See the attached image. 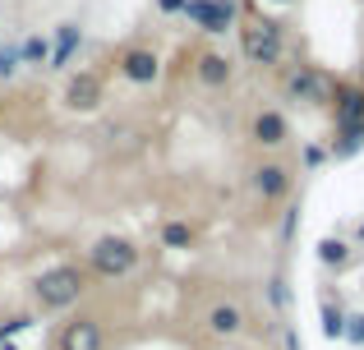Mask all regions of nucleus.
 I'll return each mask as SVG.
<instances>
[{"instance_id":"1","label":"nucleus","mask_w":364,"mask_h":350,"mask_svg":"<svg viewBox=\"0 0 364 350\" xmlns=\"http://www.w3.org/2000/svg\"><path fill=\"white\" fill-rule=\"evenodd\" d=\"M88 290V272L74 268V263H60V268H46L42 277L33 281V300L37 309H46V314H60V309L79 305V295Z\"/></svg>"},{"instance_id":"2","label":"nucleus","mask_w":364,"mask_h":350,"mask_svg":"<svg viewBox=\"0 0 364 350\" xmlns=\"http://www.w3.org/2000/svg\"><path fill=\"white\" fill-rule=\"evenodd\" d=\"M88 268H92V277H102V281H120L139 268V249H134L129 240H120V235H102L88 249Z\"/></svg>"},{"instance_id":"3","label":"nucleus","mask_w":364,"mask_h":350,"mask_svg":"<svg viewBox=\"0 0 364 350\" xmlns=\"http://www.w3.org/2000/svg\"><path fill=\"white\" fill-rule=\"evenodd\" d=\"M240 51L249 65H277L282 60V28L267 23V18H254V23L240 28Z\"/></svg>"},{"instance_id":"4","label":"nucleus","mask_w":364,"mask_h":350,"mask_svg":"<svg viewBox=\"0 0 364 350\" xmlns=\"http://www.w3.org/2000/svg\"><path fill=\"white\" fill-rule=\"evenodd\" d=\"M185 14L194 18L203 33H231V28H235V14H240V9H235V0H189Z\"/></svg>"},{"instance_id":"5","label":"nucleus","mask_w":364,"mask_h":350,"mask_svg":"<svg viewBox=\"0 0 364 350\" xmlns=\"http://www.w3.org/2000/svg\"><path fill=\"white\" fill-rule=\"evenodd\" d=\"M55 350H107V332H102L97 318H70L55 337Z\"/></svg>"},{"instance_id":"6","label":"nucleus","mask_w":364,"mask_h":350,"mask_svg":"<svg viewBox=\"0 0 364 350\" xmlns=\"http://www.w3.org/2000/svg\"><path fill=\"white\" fill-rule=\"evenodd\" d=\"M286 92H291L295 102H304V106H318V102H332V83L323 79L314 65H300V70L286 79Z\"/></svg>"},{"instance_id":"7","label":"nucleus","mask_w":364,"mask_h":350,"mask_svg":"<svg viewBox=\"0 0 364 350\" xmlns=\"http://www.w3.org/2000/svg\"><path fill=\"white\" fill-rule=\"evenodd\" d=\"M249 185H254V194L263 198V203H282L286 194H291V171H286L282 162H263L249 171Z\"/></svg>"},{"instance_id":"8","label":"nucleus","mask_w":364,"mask_h":350,"mask_svg":"<svg viewBox=\"0 0 364 350\" xmlns=\"http://www.w3.org/2000/svg\"><path fill=\"white\" fill-rule=\"evenodd\" d=\"M65 106L70 111H97L102 106V79L97 74H74L65 83Z\"/></svg>"},{"instance_id":"9","label":"nucleus","mask_w":364,"mask_h":350,"mask_svg":"<svg viewBox=\"0 0 364 350\" xmlns=\"http://www.w3.org/2000/svg\"><path fill=\"white\" fill-rule=\"evenodd\" d=\"M120 74L129 83H152L161 74V60H157V51H148V46H129V51L120 55Z\"/></svg>"},{"instance_id":"10","label":"nucleus","mask_w":364,"mask_h":350,"mask_svg":"<svg viewBox=\"0 0 364 350\" xmlns=\"http://www.w3.org/2000/svg\"><path fill=\"white\" fill-rule=\"evenodd\" d=\"M291 138V125H286L282 111H258L254 116V143L258 148H282Z\"/></svg>"},{"instance_id":"11","label":"nucleus","mask_w":364,"mask_h":350,"mask_svg":"<svg viewBox=\"0 0 364 350\" xmlns=\"http://www.w3.org/2000/svg\"><path fill=\"white\" fill-rule=\"evenodd\" d=\"M332 111H337V129L364 125V88H332Z\"/></svg>"},{"instance_id":"12","label":"nucleus","mask_w":364,"mask_h":350,"mask_svg":"<svg viewBox=\"0 0 364 350\" xmlns=\"http://www.w3.org/2000/svg\"><path fill=\"white\" fill-rule=\"evenodd\" d=\"M208 332L213 337H240L245 332V309L240 305H213L208 309Z\"/></svg>"},{"instance_id":"13","label":"nucleus","mask_w":364,"mask_h":350,"mask_svg":"<svg viewBox=\"0 0 364 350\" xmlns=\"http://www.w3.org/2000/svg\"><path fill=\"white\" fill-rule=\"evenodd\" d=\"M79 42H83L79 23H60L55 28V46H51V65H46V70H65V65L74 60V51H79Z\"/></svg>"},{"instance_id":"14","label":"nucleus","mask_w":364,"mask_h":350,"mask_svg":"<svg viewBox=\"0 0 364 350\" xmlns=\"http://www.w3.org/2000/svg\"><path fill=\"white\" fill-rule=\"evenodd\" d=\"M198 83H208V88H226L231 83V60L226 55H217V51H208V55H198Z\"/></svg>"},{"instance_id":"15","label":"nucleus","mask_w":364,"mask_h":350,"mask_svg":"<svg viewBox=\"0 0 364 350\" xmlns=\"http://www.w3.org/2000/svg\"><path fill=\"white\" fill-rule=\"evenodd\" d=\"M337 143H332V157H355L360 148H364V125H346V129H337Z\"/></svg>"},{"instance_id":"16","label":"nucleus","mask_w":364,"mask_h":350,"mask_svg":"<svg viewBox=\"0 0 364 350\" xmlns=\"http://www.w3.org/2000/svg\"><path fill=\"white\" fill-rule=\"evenodd\" d=\"M18 55H23V65H51V42L46 37H23Z\"/></svg>"},{"instance_id":"17","label":"nucleus","mask_w":364,"mask_h":350,"mask_svg":"<svg viewBox=\"0 0 364 350\" xmlns=\"http://www.w3.org/2000/svg\"><path fill=\"white\" fill-rule=\"evenodd\" d=\"M318 263L323 268H346L350 263V244L346 240H323L318 244Z\"/></svg>"},{"instance_id":"18","label":"nucleus","mask_w":364,"mask_h":350,"mask_svg":"<svg viewBox=\"0 0 364 350\" xmlns=\"http://www.w3.org/2000/svg\"><path fill=\"white\" fill-rule=\"evenodd\" d=\"M161 244H166V249H189V244H194V231H189L185 222H166L161 226Z\"/></svg>"},{"instance_id":"19","label":"nucleus","mask_w":364,"mask_h":350,"mask_svg":"<svg viewBox=\"0 0 364 350\" xmlns=\"http://www.w3.org/2000/svg\"><path fill=\"white\" fill-rule=\"evenodd\" d=\"M323 337H346V314H341L337 305H323Z\"/></svg>"},{"instance_id":"20","label":"nucleus","mask_w":364,"mask_h":350,"mask_svg":"<svg viewBox=\"0 0 364 350\" xmlns=\"http://www.w3.org/2000/svg\"><path fill=\"white\" fill-rule=\"evenodd\" d=\"M18 70H23V55H18V46H0V79H14Z\"/></svg>"},{"instance_id":"21","label":"nucleus","mask_w":364,"mask_h":350,"mask_svg":"<svg viewBox=\"0 0 364 350\" xmlns=\"http://www.w3.org/2000/svg\"><path fill=\"white\" fill-rule=\"evenodd\" d=\"M267 300H272V309H286V305H291V290H286V281H282V277L267 281Z\"/></svg>"},{"instance_id":"22","label":"nucleus","mask_w":364,"mask_h":350,"mask_svg":"<svg viewBox=\"0 0 364 350\" xmlns=\"http://www.w3.org/2000/svg\"><path fill=\"white\" fill-rule=\"evenodd\" d=\"M28 327H33V318H28V314L5 318V323H0V341H5V337H14V332H28Z\"/></svg>"},{"instance_id":"23","label":"nucleus","mask_w":364,"mask_h":350,"mask_svg":"<svg viewBox=\"0 0 364 350\" xmlns=\"http://www.w3.org/2000/svg\"><path fill=\"white\" fill-rule=\"evenodd\" d=\"M346 341L350 346H364V314H350L346 318Z\"/></svg>"},{"instance_id":"24","label":"nucleus","mask_w":364,"mask_h":350,"mask_svg":"<svg viewBox=\"0 0 364 350\" xmlns=\"http://www.w3.org/2000/svg\"><path fill=\"white\" fill-rule=\"evenodd\" d=\"M328 157H332V148H323V143H309V148H304V166H309V171H314V166H323Z\"/></svg>"},{"instance_id":"25","label":"nucleus","mask_w":364,"mask_h":350,"mask_svg":"<svg viewBox=\"0 0 364 350\" xmlns=\"http://www.w3.org/2000/svg\"><path fill=\"white\" fill-rule=\"evenodd\" d=\"M157 5L166 9V14H185V5H189V0H157Z\"/></svg>"},{"instance_id":"26","label":"nucleus","mask_w":364,"mask_h":350,"mask_svg":"<svg viewBox=\"0 0 364 350\" xmlns=\"http://www.w3.org/2000/svg\"><path fill=\"white\" fill-rule=\"evenodd\" d=\"M295 222H300V212H286V226H282V235H286V240L295 235Z\"/></svg>"},{"instance_id":"27","label":"nucleus","mask_w":364,"mask_h":350,"mask_svg":"<svg viewBox=\"0 0 364 350\" xmlns=\"http://www.w3.org/2000/svg\"><path fill=\"white\" fill-rule=\"evenodd\" d=\"M286 350H300V337H295L291 327H286Z\"/></svg>"},{"instance_id":"28","label":"nucleus","mask_w":364,"mask_h":350,"mask_svg":"<svg viewBox=\"0 0 364 350\" xmlns=\"http://www.w3.org/2000/svg\"><path fill=\"white\" fill-rule=\"evenodd\" d=\"M355 235H360V240H364V222H360V231H355Z\"/></svg>"},{"instance_id":"29","label":"nucleus","mask_w":364,"mask_h":350,"mask_svg":"<svg viewBox=\"0 0 364 350\" xmlns=\"http://www.w3.org/2000/svg\"><path fill=\"white\" fill-rule=\"evenodd\" d=\"M272 5H291V0H272Z\"/></svg>"},{"instance_id":"30","label":"nucleus","mask_w":364,"mask_h":350,"mask_svg":"<svg viewBox=\"0 0 364 350\" xmlns=\"http://www.w3.org/2000/svg\"><path fill=\"white\" fill-rule=\"evenodd\" d=\"M0 111H5V102H0Z\"/></svg>"}]
</instances>
